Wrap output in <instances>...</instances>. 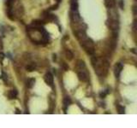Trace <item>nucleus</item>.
<instances>
[{
	"instance_id": "obj_1",
	"label": "nucleus",
	"mask_w": 137,
	"mask_h": 128,
	"mask_svg": "<svg viewBox=\"0 0 137 128\" xmlns=\"http://www.w3.org/2000/svg\"><path fill=\"white\" fill-rule=\"evenodd\" d=\"M76 36L77 39L79 40L81 46L84 49V51L88 55L93 56L95 52V47H94V44L93 40L87 36L86 32L84 30H78L76 31Z\"/></svg>"
},
{
	"instance_id": "obj_2",
	"label": "nucleus",
	"mask_w": 137,
	"mask_h": 128,
	"mask_svg": "<svg viewBox=\"0 0 137 128\" xmlns=\"http://www.w3.org/2000/svg\"><path fill=\"white\" fill-rule=\"evenodd\" d=\"M91 61H92V65L94 68V71L99 76H105L107 74L109 68V62L106 59L93 56Z\"/></svg>"
},
{
	"instance_id": "obj_3",
	"label": "nucleus",
	"mask_w": 137,
	"mask_h": 128,
	"mask_svg": "<svg viewBox=\"0 0 137 128\" xmlns=\"http://www.w3.org/2000/svg\"><path fill=\"white\" fill-rule=\"evenodd\" d=\"M106 24L109 28L111 31H113V32H117L119 28V22H118V20H117V19L109 18L108 20H107Z\"/></svg>"
},
{
	"instance_id": "obj_4",
	"label": "nucleus",
	"mask_w": 137,
	"mask_h": 128,
	"mask_svg": "<svg viewBox=\"0 0 137 128\" xmlns=\"http://www.w3.org/2000/svg\"><path fill=\"white\" fill-rule=\"evenodd\" d=\"M77 75L78 79L82 82H87L89 80V75L88 73H87V69L86 70H81L77 71Z\"/></svg>"
},
{
	"instance_id": "obj_5",
	"label": "nucleus",
	"mask_w": 137,
	"mask_h": 128,
	"mask_svg": "<svg viewBox=\"0 0 137 128\" xmlns=\"http://www.w3.org/2000/svg\"><path fill=\"white\" fill-rule=\"evenodd\" d=\"M70 19H71V21H72L73 23H75V24L81 23V16H80L79 13H78V11H71Z\"/></svg>"
},
{
	"instance_id": "obj_6",
	"label": "nucleus",
	"mask_w": 137,
	"mask_h": 128,
	"mask_svg": "<svg viewBox=\"0 0 137 128\" xmlns=\"http://www.w3.org/2000/svg\"><path fill=\"white\" fill-rule=\"evenodd\" d=\"M45 81L49 86H51V88H53V84H54V78L53 75L51 73H47L45 75Z\"/></svg>"
},
{
	"instance_id": "obj_7",
	"label": "nucleus",
	"mask_w": 137,
	"mask_h": 128,
	"mask_svg": "<svg viewBox=\"0 0 137 128\" xmlns=\"http://www.w3.org/2000/svg\"><path fill=\"white\" fill-rule=\"evenodd\" d=\"M123 64L120 62L117 63L115 65V67H114V74H115L116 78H117L118 79L119 77H120V74H121L122 73V70H123Z\"/></svg>"
},
{
	"instance_id": "obj_8",
	"label": "nucleus",
	"mask_w": 137,
	"mask_h": 128,
	"mask_svg": "<svg viewBox=\"0 0 137 128\" xmlns=\"http://www.w3.org/2000/svg\"><path fill=\"white\" fill-rule=\"evenodd\" d=\"M76 69L77 71H81V70H86L87 67H86V63L84 61L82 60H79L76 63Z\"/></svg>"
},
{
	"instance_id": "obj_9",
	"label": "nucleus",
	"mask_w": 137,
	"mask_h": 128,
	"mask_svg": "<svg viewBox=\"0 0 137 128\" xmlns=\"http://www.w3.org/2000/svg\"><path fill=\"white\" fill-rule=\"evenodd\" d=\"M105 4L108 9L114 8L116 4V0H105Z\"/></svg>"
},
{
	"instance_id": "obj_10",
	"label": "nucleus",
	"mask_w": 137,
	"mask_h": 128,
	"mask_svg": "<svg viewBox=\"0 0 137 128\" xmlns=\"http://www.w3.org/2000/svg\"><path fill=\"white\" fill-rule=\"evenodd\" d=\"M25 68H26V70L28 71V72H33V71H34L36 69V65H35L34 63H29V64H27V65L26 66Z\"/></svg>"
},
{
	"instance_id": "obj_11",
	"label": "nucleus",
	"mask_w": 137,
	"mask_h": 128,
	"mask_svg": "<svg viewBox=\"0 0 137 128\" xmlns=\"http://www.w3.org/2000/svg\"><path fill=\"white\" fill-rule=\"evenodd\" d=\"M17 94H18V92H17L16 90H11L9 92L8 96H9V99H15V98H16V97H17Z\"/></svg>"
},
{
	"instance_id": "obj_12",
	"label": "nucleus",
	"mask_w": 137,
	"mask_h": 128,
	"mask_svg": "<svg viewBox=\"0 0 137 128\" xmlns=\"http://www.w3.org/2000/svg\"><path fill=\"white\" fill-rule=\"evenodd\" d=\"M65 56H66V58L68 60V61H71V60L74 58V54L71 52V51L67 50V51H65Z\"/></svg>"
},
{
	"instance_id": "obj_13",
	"label": "nucleus",
	"mask_w": 137,
	"mask_h": 128,
	"mask_svg": "<svg viewBox=\"0 0 137 128\" xmlns=\"http://www.w3.org/2000/svg\"><path fill=\"white\" fill-rule=\"evenodd\" d=\"M34 83H35V79H28L26 82V85H27V88H32L34 85Z\"/></svg>"
},
{
	"instance_id": "obj_14",
	"label": "nucleus",
	"mask_w": 137,
	"mask_h": 128,
	"mask_svg": "<svg viewBox=\"0 0 137 128\" xmlns=\"http://www.w3.org/2000/svg\"><path fill=\"white\" fill-rule=\"evenodd\" d=\"M71 11H78L77 1H71Z\"/></svg>"
},
{
	"instance_id": "obj_15",
	"label": "nucleus",
	"mask_w": 137,
	"mask_h": 128,
	"mask_svg": "<svg viewBox=\"0 0 137 128\" xmlns=\"http://www.w3.org/2000/svg\"><path fill=\"white\" fill-rule=\"evenodd\" d=\"M71 103V101H70V99L68 98V97H66V98L63 99V104H64V108H65V109H66L68 107V105L70 104Z\"/></svg>"
},
{
	"instance_id": "obj_16",
	"label": "nucleus",
	"mask_w": 137,
	"mask_h": 128,
	"mask_svg": "<svg viewBox=\"0 0 137 128\" xmlns=\"http://www.w3.org/2000/svg\"><path fill=\"white\" fill-rule=\"evenodd\" d=\"M117 109H118L119 114H124V108L123 106H120V105H117Z\"/></svg>"
},
{
	"instance_id": "obj_17",
	"label": "nucleus",
	"mask_w": 137,
	"mask_h": 128,
	"mask_svg": "<svg viewBox=\"0 0 137 128\" xmlns=\"http://www.w3.org/2000/svg\"><path fill=\"white\" fill-rule=\"evenodd\" d=\"M107 93H108V91H103V92H101V93L99 94V96H100L101 98H105V96H106Z\"/></svg>"
},
{
	"instance_id": "obj_18",
	"label": "nucleus",
	"mask_w": 137,
	"mask_h": 128,
	"mask_svg": "<svg viewBox=\"0 0 137 128\" xmlns=\"http://www.w3.org/2000/svg\"><path fill=\"white\" fill-rule=\"evenodd\" d=\"M119 5H120V8H121V9H123V7H124V4H123V0H120V1H119Z\"/></svg>"
},
{
	"instance_id": "obj_19",
	"label": "nucleus",
	"mask_w": 137,
	"mask_h": 128,
	"mask_svg": "<svg viewBox=\"0 0 137 128\" xmlns=\"http://www.w3.org/2000/svg\"><path fill=\"white\" fill-rule=\"evenodd\" d=\"M16 114H20V112H19V110L18 109H16Z\"/></svg>"
},
{
	"instance_id": "obj_20",
	"label": "nucleus",
	"mask_w": 137,
	"mask_h": 128,
	"mask_svg": "<svg viewBox=\"0 0 137 128\" xmlns=\"http://www.w3.org/2000/svg\"><path fill=\"white\" fill-rule=\"evenodd\" d=\"M57 2H58V3H60V2H61V0H57Z\"/></svg>"
},
{
	"instance_id": "obj_21",
	"label": "nucleus",
	"mask_w": 137,
	"mask_h": 128,
	"mask_svg": "<svg viewBox=\"0 0 137 128\" xmlns=\"http://www.w3.org/2000/svg\"><path fill=\"white\" fill-rule=\"evenodd\" d=\"M71 1H77V0H71Z\"/></svg>"
}]
</instances>
